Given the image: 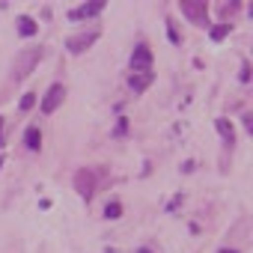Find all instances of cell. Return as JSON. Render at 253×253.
Here are the masks:
<instances>
[{"label":"cell","instance_id":"11","mask_svg":"<svg viewBox=\"0 0 253 253\" xmlns=\"http://www.w3.org/2000/svg\"><path fill=\"white\" fill-rule=\"evenodd\" d=\"M36 30H39V24H36L33 18H27V15L18 18V33H21V36H36Z\"/></svg>","mask_w":253,"mask_h":253},{"label":"cell","instance_id":"6","mask_svg":"<svg viewBox=\"0 0 253 253\" xmlns=\"http://www.w3.org/2000/svg\"><path fill=\"white\" fill-rule=\"evenodd\" d=\"M101 9H104V0H89V3H81V6L69 9V21H86V18H95Z\"/></svg>","mask_w":253,"mask_h":253},{"label":"cell","instance_id":"18","mask_svg":"<svg viewBox=\"0 0 253 253\" xmlns=\"http://www.w3.org/2000/svg\"><path fill=\"white\" fill-rule=\"evenodd\" d=\"M137 253H152V250H149V247H140V250H137Z\"/></svg>","mask_w":253,"mask_h":253},{"label":"cell","instance_id":"4","mask_svg":"<svg viewBox=\"0 0 253 253\" xmlns=\"http://www.w3.org/2000/svg\"><path fill=\"white\" fill-rule=\"evenodd\" d=\"M98 36H101V30H86V33H75V36H69L66 39V48L72 51V54H84L86 48H92L95 42H98Z\"/></svg>","mask_w":253,"mask_h":253},{"label":"cell","instance_id":"17","mask_svg":"<svg viewBox=\"0 0 253 253\" xmlns=\"http://www.w3.org/2000/svg\"><path fill=\"white\" fill-rule=\"evenodd\" d=\"M3 134H6V128H3V116H0V146H3Z\"/></svg>","mask_w":253,"mask_h":253},{"label":"cell","instance_id":"16","mask_svg":"<svg viewBox=\"0 0 253 253\" xmlns=\"http://www.w3.org/2000/svg\"><path fill=\"white\" fill-rule=\"evenodd\" d=\"M238 78H241V81H244V84H247V81H250V63H244V66H241V75H238Z\"/></svg>","mask_w":253,"mask_h":253},{"label":"cell","instance_id":"1","mask_svg":"<svg viewBox=\"0 0 253 253\" xmlns=\"http://www.w3.org/2000/svg\"><path fill=\"white\" fill-rule=\"evenodd\" d=\"M39 60H42V48H24L12 63V81H24L27 75H33Z\"/></svg>","mask_w":253,"mask_h":253},{"label":"cell","instance_id":"8","mask_svg":"<svg viewBox=\"0 0 253 253\" xmlns=\"http://www.w3.org/2000/svg\"><path fill=\"white\" fill-rule=\"evenodd\" d=\"M214 128H217V134H220V140H223L226 146H235V128H232L229 119L217 116V119H214Z\"/></svg>","mask_w":253,"mask_h":253},{"label":"cell","instance_id":"19","mask_svg":"<svg viewBox=\"0 0 253 253\" xmlns=\"http://www.w3.org/2000/svg\"><path fill=\"white\" fill-rule=\"evenodd\" d=\"M217 253H238V250H217Z\"/></svg>","mask_w":253,"mask_h":253},{"label":"cell","instance_id":"2","mask_svg":"<svg viewBox=\"0 0 253 253\" xmlns=\"http://www.w3.org/2000/svg\"><path fill=\"white\" fill-rule=\"evenodd\" d=\"M95 188H98V173H95L92 167H81V170L75 173V191H78L84 200H92Z\"/></svg>","mask_w":253,"mask_h":253},{"label":"cell","instance_id":"9","mask_svg":"<svg viewBox=\"0 0 253 253\" xmlns=\"http://www.w3.org/2000/svg\"><path fill=\"white\" fill-rule=\"evenodd\" d=\"M24 146H27L30 152H39V149H42V131L36 128V125H30V128L24 131Z\"/></svg>","mask_w":253,"mask_h":253},{"label":"cell","instance_id":"14","mask_svg":"<svg viewBox=\"0 0 253 253\" xmlns=\"http://www.w3.org/2000/svg\"><path fill=\"white\" fill-rule=\"evenodd\" d=\"M33 104H36V95H33V92H27V95H24V98L18 101V107H21V110H30Z\"/></svg>","mask_w":253,"mask_h":253},{"label":"cell","instance_id":"10","mask_svg":"<svg viewBox=\"0 0 253 253\" xmlns=\"http://www.w3.org/2000/svg\"><path fill=\"white\" fill-rule=\"evenodd\" d=\"M149 84H152V72H140V75H131V78H128L131 92H146Z\"/></svg>","mask_w":253,"mask_h":253},{"label":"cell","instance_id":"7","mask_svg":"<svg viewBox=\"0 0 253 253\" xmlns=\"http://www.w3.org/2000/svg\"><path fill=\"white\" fill-rule=\"evenodd\" d=\"M152 69V51L146 45H137L134 54H131V75H140V72H149Z\"/></svg>","mask_w":253,"mask_h":253},{"label":"cell","instance_id":"13","mask_svg":"<svg viewBox=\"0 0 253 253\" xmlns=\"http://www.w3.org/2000/svg\"><path fill=\"white\" fill-rule=\"evenodd\" d=\"M229 30H232V24H220V27H211V30H209V36H211L214 42H220V39H226V36H229Z\"/></svg>","mask_w":253,"mask_h":253},{"label":"cell","instance_id":"5","mask_svg":"<svg viewBox=\"0 0 253 253\" xmlns=\"http://www.w3.org/2000/svg\"><path fill=\"white\" fill-rule=\"evenodd\" d=\"M63 98H66V86H63V84H51L48 92H45V98H42V113L51 116V113L63 104Z\"/></svg>","mask_w":253,"mask_h":253},{"label":"cell","instance_id":"15","mask_svg":"<svg viewBox=\"0 0 253 253\" xmlns=\"http://www.w3.org/2000/svg\"><path fill=\"white\" fill-rule=\"evenodd\" d=\"M167 36H170V39H173V42H176V45H179V42H182V36H179V33H176V27H173V24H167Z\"/></svg>","mask_w":253,"mask_h":253},{"label":"cell","instance_id":"3","mask_svg":"<svg viewBox=\"0 0 253 253\" xmlns=\"http://www.w3.org/2000/svg\"><path fill=\"white\" fill-rule=\"evenodd\" d=\"M179 9H182V15H185L191 24H197V27H206V24H209V9H206L203 0H182Z\"/></svg>","mask_w":253,"mask_h":253},{"label":"cell","instance_id":"12","mask_svg":"<svg viewBox=\"0 0 253 253\" xmlns=\"http://www.w3.org/2000/svg\"><path fill=\"white\" fill-rule=\"evenodd\" d=\"M119 214H122V206H119V200H110V203L104 206V217H107V220H116Z\"/></svg>","mask_w":253,"mask_h":253}]
</instances>
